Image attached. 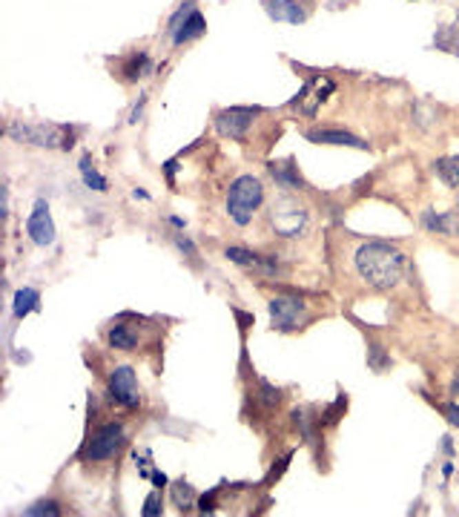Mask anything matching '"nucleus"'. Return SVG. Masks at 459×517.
I'll return each mask as SVG.
<instances>
[{
  "label": "nucleus",
  "mask_w": 459,
  "mask_h": 517,
  "mask_svg": "<svg viewBox=\"0 0 459 517\" xmlns=\"http://www.w3.org/2000/svg\"><path fill=\"white\" fill-rule=\"evenodd\" d=\"M170 224H175V227H184V219H181V216H170Z\"/></svg>",
  "instance_id": "nucleus-37"
},
{
  "label": "nucleus",
  "mask_w": 459,
  "mask_h": 517,
  "mask_svg": "<svg viewBox=\"0 0 459 517\" xmlns=\"http://www.w3.org/2000/svg\"><path fill=\"white\" fill-rule=\"evenodd\" d=\"M123 425L121 422H107L103 429H98L92 434V440L86 442V449H83V460H90V462H101V460H110L115 457V451L123 445Z\"/></svg>",
  "instance_id": "nucleus-6"
},
{
  "label": "nucleus",
  "mask_w": 459,
  "mask_h": 517,
  "mask_svg": "<svg viewBox=\"0 0 459 517\" xmlns=\"http://www.w3.org/2000/svg\"><path fill=\"white\" fill-rule=\"evenodd\" d=\"M336 92V84H333L330 75H316L305 84V89L298 92V98L293 101V106H298V113H302L305 118H313L316 113H319V106Z\"/></svg>",
  "instance_id": "nucleus-9"
},
{
  "label": "nucleus",
  "mask_w": 459,
  "mask_h": 517,
  "mask_svg": "<svg viewBox=\"0 0 459 517\" xmlns=\"http://www.w3.org/2000/svg\"><path fill=\"white\" fill-rule=\"evenodd\" d=\"M445 417H448V422H451V425H459V405H456V402L445 405Z\"/></svg>",
  "instance_id": "nucleus-33"
},
{
  "label": "nucleus",
  "mask_w": 459,
  "mask_h": 517,
  "mask_svg": "<svg viewBox=\"0 0 459 517\" xmlns=\"http://www.w3.org/2000/svg\"><path fill=\"white\" fill-rule=\"evenodd\" d=\"M267 311L273 319V328H278V331H296L298 325H305L310 319L307 302L298 296H273L267 302Z\"/></svg>",
  "instance_id": "nucleus-5"
},
{
  "label": "nucleus",
  "mask_w": 459,
  "mask_h": 517,
  "mask_svg": "<svg viewBox=\"0 0 459 517\" xmlns=\"http://www.w3.org/2000/svg\"><path fill=\"white\" fill-rule=\"evenodd\" d=\"M367 368H374V371H387V368H391V356H387L385 348L376 345V342L367 348Z\"/></svg>",
  "instance_id": "nucleus-25"
},
{
  "label": "nucleus",
  "mask_w": 459,
  "mask_h": 517,
  "mask_svg": "<svg viewBox=\"0 0 459 517\" xmlns=\"http://www.w3.org/2000/svg\"><path fill=\"white\" fill-rule=\"evenodd\" d=\"M110 397L123 408H138L141 405V391L138 377L132 365H115L110 373Z\"/></svg>",
  "instance_id": "nucleus-8"
},
{
  "label": "nucleus",
  "mask_w": 459,
  "mask_h": 517,
  "mask_svg": "<svg viewBox=\"0 0 459 517\" xmlns=\"http://www.w3.org/2000/svg\"><path fill=\"white\" fill-rule=\"evenodd\" d=\"M422 227L431 230V233H439V236H456L459 233V213L425 210L422 213Z\"/></svg>",
  "instance_id": "nucleus-15"
},
{
  "label": "nucleus",
  "mask_w": 459,
  "mask_h": 517,
  "mask_svg": "<svg viewBox=\"0 0 459 517\" xmlns=\"http://www.w3.org/2000/svg\"><path fill=\"white\" fill-rule=\"evenodd\" d=\"M26 233L34 244L41 247H49L55 242V222H52V213H49V202L46 199H38L26 219Z\"/></svg>",
  "instance_id": "nucleus-10"
},
{
  "label": "nucleus",
  "mask_w": 459,
  "mask_h": 517,
  "mask_svg": "<svg viewBox=\"0 0 459 517\" xmlns=\"http://www.w3.org/2000/svg\"><path fill=\"white\" fill-rule=\"evenodd\" d=\"M164 173H167V182L175 187V173H178V158H170V162L164 164Z\"/></svg>",
  "instance_id": "nucleus-32"
},
{
  "label": "nucleus",
  "mask_w": 459,
  "mask_h": 517,
  "mask_svg": "<svg viewBox=\"0 0 459 517\" xmlns=\"http://www.w3.org/2000/svg\"><path fill=\"white\" fill-rule=\"evenodd\" d=\"M442 474H445V477H451V474H453V466H451V462H445V466H442Z\"/></svg>",
  "instance_id": "nucleus-38"
},
{
  "label": "nucleus",
  "mask_w": 459,
  "mask_h": 517,
  "mask_svg": "<svg viewBox=\"0 0 459 517\" xmlns=\"http://www.w3.org/2000/svg\"><path fill=\"white\" fill-rule=\"evenodd\" d=\"M132 199H150L147 190H132Z\"/></svg>",
  "instance_id": "nucleus-36"
},
{
  "label": "nucleus",
  "mask_w": 459,
  "mask_h": 517,
  "mask_svg": "<svg viewBox=\"0 0 459 517\" xmlns=\"http://www.w3.org/2000/svg\"><path fill=\"white\" fill-rule=\"evenodd\" d=\"M442 451H445V454H453V440H451V437L442 440Z\"/></svg>",
  "instance_id": "nucleus-35"
},
{
  "label": "nucleus",
  "mask_w": 459,
  "mask_h": 517,
  "mask_svg": "<svg viewBox=\"0 0 459 517\" xmlns=\"http://www.w3.org/2000/svg\"><path fill=\"white\" fill-rule=\"evenodd\" d=\"M81 175H83V184L90 187V190H95V193H107V190H110L107 178H103V175L92 167V158H90V155L81 158Z\"/></svg>",
  "instance_id": "nucleus-19"
},
{
  "label": "nucleus",
  "mask_w": 459,
  "mask_h": 517,
  "mask_svg": "<svg viewBox=\"0 0 459 517\" xmlns=\"http://www.w3.org/2000/svg\"><path fill=\"white\" fill-rule=\"evenodd\" d=\"M261 397H264V402H267L270 408L278 405V400H281V394H278V391H276L270 382H261Z\"/></svg>",
  "instance_id": "nucleus-29"
},
{
  "label": "nucleus",
  "mask_w": 459,
  "mask_h": 517,
  "mask_svg": "<svg viewBox=\"0 0 459 517\" xmlns=\"http://www.w3.org/2000/svg\"><path fill=\"white\" fill-rule=\"evenodd\" d=\"M434 46L442 49V52H451V55H459V29L453 23L436 29V38H434Z\"/></svg>",
  "instance_id": "nucleus-21"
},
{
  "label": "nucleus",
  "mask_w": 459,
  "mask_h": 517,
  "mask_svg": "<svg viewBox=\"0 0 459 517\" xmlns=\"http://www.w3.org/2000/svg\"><path fill=\"white\" fill-rule=\"evenodd\" d=\"M256 113H261L258 106H229V110H221V113H216V133L221 138L241 141L247 135V130H250Z\"/></svg>",
  "instance_id": "nucleus-7"
},
{
  "label": "nucleus",
  "mask_w": 459,
  "mask_h": 517,
  "mask_svg": "<svg viewBox=\"0 0 459 517\" xmlns=\"http://www.w3.org/2000/svg\"><path fill=\"white\" fill-rule=\"evenodd\" d=\"M6 135L17 144H32V147H46V150H72L75 135L69 127H58V124H23L12 121L6 127Z\"/></svg>",
  "instance_id": "nucleus-3"
},
{
  "label": "nucleus",
  "mask_w": 459,
  "mask_h": 517,
  "mask_svg": "<svg viewBox=\"0 0 459 517\" xmlns=\"http://www.w3.org/2000/svg\"><path fill=\"white\" fill-rule=\"evenodd\" d=\"M192 12H196V3H192V0H187V3H184L178 12H175V14L170 17V23H167V26H170V32H172V29H178V26L187 21V17H190Z\"/></svg>",
  "instance_id": "nucleus-26"
},
{
  "label": "nucleus",
  "mask_w": 459,
  "mask_h": 517,
  "mask_svg": "<svg viewBox=\"0 0 459 517\" xmlns=\"http://www.w3.org/2000/svg\"><path fill=\"white\" fill-rule=\"evenodd\" d=\"M121 69H123V72H121L123 81H138V78H144L152 69V61H150L147 52H135V55H130L127 61H123Z\"/></svg>",
  "instance_id": "nucleus-18"
},
{
  "label": "nucleus",
  "mask_w": 459,
  "mask_h": 517,
  "mask_svg": "<svg viewBox=\"0 0 459 517\" xmlns=\"http://www.w3.org/2000/svg\"><path fill=\"white\" fill-rule=\"evenodd\" d=\"M204 32H207V21H204V14L196 9L178 29H172L170 35H172V43H175V46H184V43H190V41L201 38Z\"/></svg>",
  "instance_id": "nucleus-16"
},
{
  "label": "nucleus",
  "mask_w": 459,
  "mask_h": 517,
  "mask_svg": "<svg viewBox=\"0 0 459 517\" xmlns=\"http://www.w3.org/2000/svg\"><path fill=\"white\" fill-rule=\"evenodd\" d=\"M264 204V184L256 175H238L227 190V216L238 227H247Z\"/></svg>",
  "instance_id": "nucleus-4"
},
{
  "label": "nucleus",
  "mask_w": 459,
  "mask_h": 517,
  "mask_svg": "<svg viewBox=\"0 0 459 517\" xmlns=\"http://www.w3.org/2000/svg\"><path fill=\"white\" fill-rule=\"evenodd\" d=\"M152 477V486H158V489H164L170 480H167V474H161V471H155V474H150Z\"/></svg>",
  "instance_id": "nucleus-34"
},
{
  "label": "nucleus",
  "mask_w": 459,
  "mask_h": 517,
  "mask_svg": "<svg viewBox=\"0 0 459 517\" xmlns=\"http://www.w3.org/2000/svg\"><path fill=\"white\" fill-rule=\"evenodd\" d=\"M305 138L313 141V144H333V147L367 150V141H365V138H356L353 133H345V130H313V133H307Z\"/></svg>",
  "instance_id": "nucleus-13"
},
{
  "label": "nucleus",
  "mask_w": 459,
  "mask_h": 517,
  "mask_svg": "<svg viewBox=\"0 0 459 517\" xmlns=\"http://www.w3.org/2000/svg\"><path fill=\"white\" fill-rule=\"evenodd\" d=\"M107 342H110L112 348H118V351H132V348L138 345L135 333H132L127 325H115V328L107 333Z\"/></svg>",
  "instance_id": "nucleus-22"
},
{
  "label": "nucleus",
  "mask_w": 459,
  "mask_h": 517,
  "mask_svg": "<svg viewBox=\"0 0 459 517\" xmlns=\"http://www.w3.org/2000/svg\"><path fill=\"white\" fill-rule=\"evenodd\" d=\"M436 175L442 178V182L448 187H459V155H445V158H439V162L434 164Z\"/></svg>",
  "instance_id": "nucleus-20"
},
{
  "label": "nucleus",
  "mask_w": 459,
  "mask_h": 517,
  "mask_svg": "<svg viewBox=\"0 0 459 517\" xmlns=\"http://www.w3.org/2000/svg\"><path fill=\"white\" fill-rule=\"evenodd\" d=\"M290 457H293V454L281 457V462H278V466H273V469H270V474H267V483H276V480H278L281 474H285V469L290 466Z\"/></svg>",
  "instance_id": "nucleus-30"
},
{
  "label": "nucleus",
  "mask_w": 459,
  "mask_h": 517,
  "mask_svg": "<svg viewBox=\"0 0 459 517\" xmlns=\"http://www.w3.org/2000/svg\"><path fill=\"white\" fill-rule=\"evenodd\" d=\"M34 311H41V293L34 288H21L12 299V316L14 319H26Z\"/></svg>",
  "instance_id": "nucleus-17"
},
{
  "label": "nucleus",
  "mask_w": 459,
  "mask_h": 517,
  "mask_svg": "<svg viewBox=\"0 0 459 517\" xmlns=\"http://www.w3.org/2000/svg\"><path fill=\"white\" fill-rule=\"evenodd\" d=\"M267 222H270V230L281 239H298L307 233L310 227V213L307 207L293 199L287 193H278L273 204L267 207Z\"/></svg>",
  "instance_id": "nucleus-2"
},
{
  "label": "nucleus",
  "mask_w": 459,
  "mask_h": 517,
  "mask_svg": "<svg viewBox=\"0 0 459 517\" xmlns=\"http://www.w3.org/2000/svg\"><path fill=\"white\" fill-rule=\"evenodd\" d=\"M172 242H175V247H178V251H181L184 256H190V259H196V256H198V253H196V244H192L187 236L175 233V236H172Z\"/></svg>",
  "instance_id": "nucleus-28"
},
{
  "label": "nucleus",
  "mask_w": 459,
  "mask_h": 517,
  "mask_svg": "<svg viewBox=\"0 0 459 517\" xmlns=\"http://www.w3.org/2000/svg\"><path fill=\"white\" fill-rule=\"evenodd\" d=\"M224 256L229 262H236L238 267L244 271H253V273H261V276H276L278 273V262L276 259H267L256 251H247V247H227Z\"/></svg>",
  "instance_id": "nucleus-11"
},
{
  "label": "nucleus",
  "mask_w": 459,
  "mask_h": 517,
  "mask_svg": "<svg viewBox=\"0 0 459 517\" xmlns=\"http://www.w3.org/2000/svg\"><path fill=\"white\" fill-rule=\"evenodd\" d=\"M141 514H144V517H158V514H161V494L152 491L147 500H144V509H141Z\"/></svg>",
  "instance_id": "nucleus-27"
},
{
  "label": "nucleus",
  "mask_w": 459,
  "mask_h": 517,
  "mask_svg": "<svg viewBox=\"0 0 459 517\" xmlns=\"http://www.w3.org/2000/svg\"><path fill=\"white\" fill-rule=\"evenodd\" d=\"M456 207H459V204H456Z\"/></svg>",
  "instance_id": "nucleus-40"
},
{
  "label": "nucleus",
  "mask_w": 459,
  "mask_h": 517,
  "mask_svg": "<svg viewBox=\"0 0 459 517\" xmlns=\"http://www.w3.org/2000/svg\"><path fill=\"white\" fill-rule=\"evenodd\" d=\"M216 497H218V489H213L210 494L198 497V511H213L216 509Z\"/></svg>",
  "instance_id": "nucleus-31"
},
{
  "label": "nucleus",
  "mask_w": 459,
  "mask_h": 517,
  "mask_svg": "<svg viewBox=\"0 0 459 517\" xmlns=\"http://www.w3.org/2000/svg\"><path fill=\"white\" fill-rule=\"evenodd\" d=\"M353 264H356V273L376 291H394L396 284L405 279V267L408 259L391 242H365L356 247L353 253Z\"/></svg>",
  "instance_id": "nucleus-1"
},
{
  "label": "nucleus",
  "mask_w": 459,
  "mask_h": 517,
  "mask_svg": "<svg viewBox=\"0 0 459 517\" xmlns=\"http://www.w3.org/2000/svg\"><path fill=\"white\" fill-rule=\"evenodd\" d=\"M196 489H192L190 483H184V480H178V483H172V503L178 506L181 511L190 509V506H196Z\"/></svg>",
  "instance_id": "nucleus-23"
},
{
  "label": "nucleus",
  "mask_w": 459,
  "mask_h": 517,
  "mask_svg": "<svg viewBox=\"0 0 459 517\" xmlns=\"http://www.w3.org/2000/svg\"><path fill=\"white\" fill-rule=\"evenodd\" d=\"M267 173L273 175V182L281 184V187H287V190H305V178L298 175L296 164H293V158H281V162H270L267 164Z\"/></svg>",
  "instance_id": "nucleus-14"
},
{
  "label": "nucleus",
  "mask_w": 459,
  "mask_h": 517,
  "mask_svg": "<svg viewBox=\"0 0 459 517\" xmlns=\"http://www.w3.org/2000/svg\"><path fill=\"white\" fill-rule=\"evenodd\" d=\"M264 12H267L276 23H305L307 21V9H302L296 0H261Z\"/></svg>",
  "instance_id": "nucleus-12"
},
{
  "label": "nucleus",
  "mask_w": 459,
  "mask_h": 517,
  "mask_svg": "<svg viewBox=\"0 0 459 517\" xmlns=\"http://www.w3.org/2000/svg\"><path fill=\"white\" fill-rule=\"evenodd\" d=\"M23 514L26 517H58L61 514V506H58V500H38V503H32V506H26L23 509Z\"/></svg>",
  "instance_id": "nucleus-24"
},
{
  "label": "nucleus",
  "mask_w": 459,
  "mask_h": 517,
  "mask_svg": "<svg viewBox=\"0 0 459 517\" xmlns=\"http://www.w3.org/2000/svg\"><path fill=\"white\" fill-rule=\"evenodd\" d=\"M453 391L459 394V371H456V380H453Z\"/></svg>",
  "instance_id": "nucleus-39"
}]
</instances>
